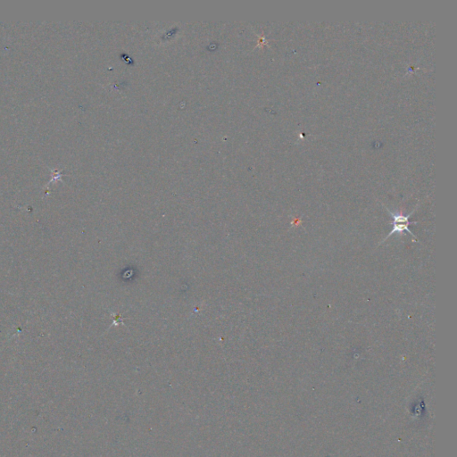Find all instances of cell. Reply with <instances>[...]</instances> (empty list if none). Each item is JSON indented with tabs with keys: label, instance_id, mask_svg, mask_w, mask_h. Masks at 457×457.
<instances>
[{
	"label": "cell",
	"instance_id": "obj_1",
	"mask_svg": "<svg viewBox=\"0 0 457 457\" xmlns=\"http://www.w3.org/2000/svg\"><path fill=\"white\" fill-rule=\"evenodd\" d=\"M390 214L392 216V219H393V222H391L390 224H393V229L391 230V231L390 232V234L388 236L386 237L385 239L383 241H381L380 243H383L385 242L390 236L394 235V234H403L404 232H406V233H409L410 235L414 237L415 239V241H417V238L414 235V233L411 231V230L409 229L410 224H416L418 223V221H409V217L413 214V213H414V211L409 213L407 216L405 215H403L401 213H393L392 211H390V209L386 208Z\"/></svg>",
	"mask_w": 457,
	"mask_h": 457
}]
</instances>
